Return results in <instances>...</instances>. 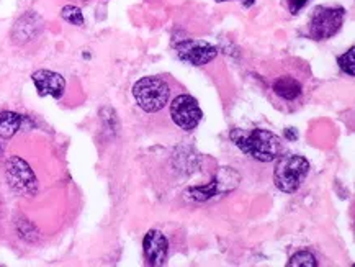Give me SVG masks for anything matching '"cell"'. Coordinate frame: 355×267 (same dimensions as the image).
<instances>
[{
	"label": "cell",
	"mask_w": 355,
	"mask_h": 267,
	"mask_svg": "<svg viewBox=\"0 0 355 267\" xmlns=\"http://www.w3.org/2000/svg\"><path fill=\"white\" fill-rule=\"evenodd\" d=\"M171 117L174 123L184 131H192L203 119V112L192 95L182 94L171 103Z\"/></svg>",
	"instance_id": "8992f818"
},
{
	"label": "cell",
	"mask_w": 355,
	"mask_h": 267,
	"mask_svg": "<svg viewBox=\"0 0 355 267\" xmlns=\"http://www.w3.org/2000/svg\"><path fill=\"white\" fill-rule=\"evenodd\" d=\"M6 174L8 185L15 190V192L21 193V196H35L38 184H36V178L31 171V167L21 160V157L13 156L7 161L6 164Z\"/></svg>",
	"instance_id": "52a82bcc"
},
{
	"label": "cell",
	"mask_w": 355,
	"mask_h": 267,
	"mask_svg": "<svg viewBox=\"0 0 355 267\" xmlns=\"http://www.w3.org/2000/svg\"><path fill=\"white\" fill-rule=\"evenodd\" d=\"M216 2H227V0H216Z\"/></svg>",
	"instance_id": "d6986e66"
},
{
	"label": "cell",
	"mask_w": 355,
	"mask_h": 267,
	"mask_svg": "<svg viewBox=\"0 0 355 267\" xmlns=\"http://www.w3.org/2000/svg\"><path fill=\"white\" fill-rule=\"evenodd\" d=\"M308 2L309 0H286V7H288L290 13L297 15L300 10H303V8L308 6Z\"/></svg>",
	"instance_id": "e0dca14e"
},
{
	"label": "cell",
	"mask_w": 355,
	"mask_h": 267,
	"mask_svg": "<svg viewBox=\"0 0 355 267\" xmlns=\"http://www.w3.org/2000/svg\"><path fill=\"white\" fill-rule=\"evenodd\" d=\"M309 174V162L303 156L288 155L277 162L274 182L277 189L285 193H295L302 187Z\"/></svg>",
	"instance_id": "277c9868"
},
{
	"label": "cell",
	"mask_w": 355,
	"mask_h": 267,
	"mask_svg": "<svg viewBox=\"0 0 355 267\" xmlns=\"http://www.w3.org/2000/svg\"><path fill=\"white\" fill-rule=\"evenodd\" d=\"M286 266L288 267H293V266L295 267H316L318 262H316V257L313 256L311 252L298 251L290 257V261L286 262Z\"/></svg>",
	"instance_id": "5bb4252c"
},
{
	"label": "cell",
	"mask_w": 355,
	"mask_h": 267,
	"mask_svg": "<svg viewBox=\"0 0 355 267\" xmlns=\"http://www.w3.org/2000/svg\"><path fill=\"white\" fill-rule=\"evenodd\" d=\"M24 123V117L13 112H2L0 113V137L12 138Z\"/></svg>",
	"instance_id": "4fadbf2b"
},
{
	"label": "cell",
	"mask_w": 355,
	"mask_h": 267,
	"mask_svg": "<svg viewBox=\"0 0 355 267\" xmlns=\"http://www.w3.org/2000/svg\"><path fill=\"white\" fill-rule=\"evenodd\" d=\"M31 79H33L35 87L38 90L41 97H44V95H51L54 98H61L62 95H64L66 80L61 74H58V72L41 69V71H36L35 74L31 76Z\"/></svg>",
	"instance_id": "8fae6325"
},
{
	"label": "cell",
	"mask_w": 355,
	"mask_h": 267,
	"mask_svg": "<svg viewBox=\"0 0 355 267\" xmlns=\"http://www.w3.org/2000/svg\"><path fill=\"white\" fill-rule=\"evenodd\" d=\"M41 31H43V20H41V17L33 12L25 13L13 26V42L18 44L31 42V40L38 38Z\"/></svg>",
	"instance_id": "7c38bea8"
},
{
	"label": "cell",
	"mask_w": 355,
	"mask_h": 267,
	"mask_svg": "<svg viewBox=\"0 0 355 267\" xmlns=\"http://www.w3.org/2000/svg\"><path fill=\"white\" fill-rule=\"evenodd\" d=\"M254 2H256V0H244V7H245V8H249L250 6H252Z\"/></svg>",
	"instance_id": "ac0fdd59"
},
{
	"label": "cell",
	"mask_w": 355,
	"mask_h": 267,
	"mask_svg": "<svg viewBox=\"0 0 355 267\" xmlns=\"http://www.w3.org/2000/svg\"><path fill=\"white\" fill-rule=\"evenodd\" d=\"M230 138L245 156L259 162L274 161L282 153L280 138L268 130L234 128L230 133Z\"/></svg>",
	"instance_id": "7a4b0ae2"
},
{
	"label": "cell",
	"mask_w": 355,
	"mask_h": 267,
	"mask_svg": "<svg viewBox=\"0 0 355 267\" xmlns=\"http://www.w3.org/2000/svg\"><path fill=\"white\" fill-rule=\"evenodd\" d=\"M0 153H2V144H0Z\"/></svg>",
	"instance_id": "ffe728a7"
},
{
	"label": "cell",
	"mask_w": 355,
	"mask_h": 267,
	"mask_svg": "<svg viewBox=\"0 0 355 267\" xmlns=\"http://www.w3.org/2000/svg\"><path fill=\"white\" fill-rule=\"evenodd\" d=\"M239 182V175L234 173V171L226 169L223 167L218 174V178H215L211 184L205 185V187H193L190 190H187L185 196L190 200H197V202H203L208 200V198L221 196V193L231 192V190L236 189V185Z\"/></svg>",
	"instance_id": "ba28073f"
},
{
	"label": "cell",
	"mask_w": 355,
	"mask_h": 267,
	"mask_svg": "<svg viewBox=\"0 0 355 267\" xmlns=\"http://www.w3.org/2000/svg\"><path fill=\"white\" fill-rule=\"evenodd\" d=\"M354 58H355V48L354 46L349 48L347 53H344L343 56L338 58V64L340 67V71H343L344 74L350 76V78H354V74H355V61H354Z\"/></svg>",
	"instance_id": "9a60e30c"
},
{
	"label": "cell",
	"mask_w": 355,
	"mask_h": 267,
	"mask_svg": "<svg viewBox=\"0 0 355 267\" xmlns=\"http://www.w3.org/2000/svg\"><path fill=\"white\" fill-rule=\"evenodd\" d=\"M177 56L192 66H205L218 56L216 46L202 40H185L177 44Z\"/></svg>",
	"instance_id": "9c48e42d"
},
{
	"label": "cell",
	"mask_w": 355,
	"mask_h": 267,
	"mask_svg": "<svg viewBox=\"0 0 355 267\" xmlns=\"http://www.w3.org/2000/svg\"><path fill=\"white\" fill-rule=\"evenodd\" d=\"M80 2H87V0H80Z\"/></svg>",
	"instance_id": "44dd1931"
},
{
	"label": "cell",
	"mask_w": 355,
	"mask_h": 267,
	"mask_svg": "<svg viewBox=\"0 0 355 267\" xmlns=\"http://www.w3.org/2000/svg\"><path fill=\"white\" fill-rule=\"evenodd\" d=\"M61 17L71 25H76V26L84 25V15H82L80 8L76 6H66L61 10Z\"/></svg>",
	"instance_id": "2e32d148"
},
{
	"label": "cell",
	"mask_w": 355,
	"mask_h": 267,
	"mask_svg": "<svg viewBox=\"0 0 355 267\" xmlns=\"http://www.w3.org/2000/svg\"><path fill=\"white\" fill-rule=\"evenodd\" d=\"M143 251L149 266H164L167 259V252H169V241L161 232L151 230L144 236Z\"/></svg>",
	"instance_id": "30bf717a"
},
{
	"label": "cell",
	"mask_w": 355,
	"mask_h": 267,
	"mask_svg": "<svg viewBox=\"0 0 355 267\" xmlns=\"http://www.w3.org/2000/svg\"><path fill=\"white\" fill-rule=\"evenodd\" d=\"M345 10L339 6H321L316 7L309 20L308 33L313 40H329L340 30L344 24Z\"/></svg>",
	"instance_id": "5b68a950"
},
{
	"label": "cell",
	"mask_w": 355,
	"mask_h": 267,
	"mask_svg": "<svg viewBox=\"0 0 355 267\" xmlns=\"http://www.w3.org/2000/svg\"><path fill=\"white\" fill-rule=\"evenodd\" d=\"M171 84L164 76H148L133 85V95L146 113H157L171 101Z\"/></svg>",
	"instance_id": "3957f363"
},
{
	"label": "cell",
	"mask_w": 355,
	"mask_h": 267,
	"mask_svg": "<svg viewBox=\"0 0 355 267\" xmlns=\"http://www.w3.org/2000/svg\"><path fill=\"white\" fill-rule=\"evenodd\" d=\"M311 72L306 66L291 64L282 72L267 78V92L270 102L282 112H295L303 107L311 92Z\"/></svg>",
	"instance_id": "6da1fadb"
}]
</instances>
